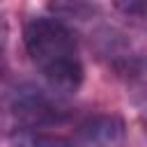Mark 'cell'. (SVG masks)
Returning <instances> with one entry per match:
<instances>
[{"label": "cell", "instance_id": "6da1fadb", "mask_svg": "<svg viewBox=\"0 0 147 147\" xmlns=\"http://www.w3.org/2000/svg\"><path fill=\"white\" fill-rule=\"evenodd\" d=\"M25 51L53 92L74 94L85 76L74 30L55 16H32L23 28Z\"/></svg>", "mask_w": 147, "mask_h": 147}, {"label": "cell", "instance_id": "7a4b0ae2", "mask_svg": "<svg viewBox=\"0 0 147 147\" xmlns=\"http://www.w3.org/2000/svg\"><path fill=\"white\" fill-rule=\"evenodd\" d=\"M9 113L21 129H39L62 117V108L34 85H18L9 96Z\"/></svg>", "mask_w": 147, "mask_h": 147}, {"label": "cell", "instance_id": "3957f363", "mask_svg": "<svg viewBox=\"0 0 147 147\" xmlns=\"http://www.w3.org/2000/svg\"><path fill=\"white\" fill-rule=\"evenodd\" d=\"M129 133L119 115L103 113L85 119L74 136L67 140V147H126Z\"/></svg>", "mask_w": 147, "mask_h": 147}, {"label": "cell", "instance_id": "277c9868", "mask_svg": "<svg viewBox=\"0 0 147 147\" xmlns=\"http://www.w3.org/2000/svg\"><path fill=\"white\" fill-rule=\"evenodd\" d=\"M11 147H67V140L39 129H18L11 136Z\"/></svg>", "mask_w": 147, "mask_h": 147}, {"label": "cell", "instance_id": "5b68a950", "mask_svg": "<svg viewBox=\"0 0 147 147\" xmlns=\"http://www.w3.org/2000/svg\"><path fill=\"white\" fill-rule=\"evenodd\" d=\"M51 9L55 11V18H90L92 11H94V5H90L87 0H51Z\"/></svg>", "mask_w": 147, "mask_h": 147}, {"label": "cell", "instance_id": "8992f818", "mask_svg": "<svg viewBox=\"0 0 147 147\" xmlns=\"http://www.w3.org/2000/svg\"><path fill=\"white\" fill-rule=\"evenodd\" d=\"M145 5H147V0H113V7L122 16L133 18L138 23L145 21Z\"/></svg>", "mask_w": 147, "mask_h": 147}]
</instances>
